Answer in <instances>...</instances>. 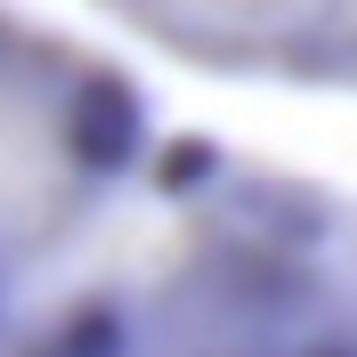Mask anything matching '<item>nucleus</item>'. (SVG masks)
I'll return each instance as SVG.
<instances>
[{"label": "nucleus", "instance_id": "f257e3e1", "mask_svg": "<svg viewBox=\"0 0 357 357\" xmlns=\"http://www.w3.org/2000/svg\"><path fill=\"white\" fill-rule=\"evenodd\" d=\"M146 162L155 122L130 73L0 8V349L66 301V276L146 187Z\"/></svg>", "mask_w": 357, "mask_h": 357}, {"label": "nucleus", "instance_id": "f03ea898", "mask_svg": "<svg viewBox=\"0 0 357 357\" xmlns=\"http://www.w3.org/2000/svg\"><path fill=\"white\" fill-rule=\"evenodd\" d=\"M178 66L357 98V0H89Z\"/></svg>", "mask_w": 357, "mask_h": 357}]
</instances>
